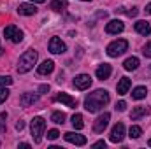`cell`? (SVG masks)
Returning a JSON list of instances; mask_svg holds the SVG:
<instances>
[{
    "label": "cell",
    "instance_id": "cell-23",
    "mask_svg": "<svg viewBox=\"0 0 151 149\" xmlns=\"http://www.w3.org/2000/svg\"><path fill=\"white\" fill-rule=\"evenodd\" d=\"M141 135H142V128L141 126H135V125L130 126V130H128V137L130 139H139Z\"/></svg>",
    "mask_w": 151,
    "mask_h": 149
},
{
    "label": "cell",
    "instance_id": "cell-37",
    "mask_svg": "<svg viewBox=\"0 0 151 149\" xmlns=\"http://www.w3.org/2000/svg\"><path fill=\"white\" fill-rule=\"evenodd\" d=\"M34 4H42V2H46V0H32Z\"/></svg>",
    "mask_w": 151,
    "mask_h": 149
},
{
    "label": "cell",
    "instance_id": "cell-28",
    "mask_svg": "<svg viewBox=\"0 0 151 149\" xmlns=\"http://www.w3.org/2000/svg\"><path fill=\"white\" fill-rule=\"evenodd\" d=\"M58 137H60V132H58V130H49V132H47V139H49V140H56Z\"/></svg>",
    "mask_w": 151,
    "mask_h": 149
},
{
    "label": "cell",
    "instance_id": "cell-15",
    "mask_svg": "<svg viewBox=\"0 0 151 149\" xmlns=\"http://www.w3.org/2000/svg\"><path fill=\"white\" fill-rule=\"evenodd\" d=\"M95 74H97L99 79H102V81H104V79H109V75L113 74V69H111V65H109V63H102V65L97 69V72H95Z\"/></svg>",
    "mask_w": 151,
    "mask_h": 149
},
{
    "label": "cell",
    "instance_id": "cell-11",
    "mask_svg": "<svg viewBox=\"0 0 151 149\" xmlns=\"http://www.w3.org/2000/svg\"><path fill=\"white\" fill-rule=\"evenodd\" d=\"M55 102H62V104H65V105L70 107V109H76V107H77V100L72 98L70 95H67V93H58V95L55 97Z\"/></svg>",
    "mask_w": 151,
    "mask_h": 149
},
{
    "label": "cell",
    "instance_id": "cell-33",
    "mask_svg": "<svg viewBox=\"0 0 151 149\" xmlns=\"http://www.w3.org/2000/svg\"><path fill=\"white\" fill-rule=\"evenodd\" d=\"M23 128H25V123H23V121H18V123H16V130H19V132H21Z\"/></svg>",
    "mask_w": 151,
    "mask_h": 149
},
{
    "label": "cell",
    "instance_id": "cell-18",
    "mask_svg": "<svg viewBox=\"0 0 151 149\" xmlns=\"http://www.w3.org/2000/svg\"><path fill=\"white\" fill-rule=\"evenodd\" d=\"M135 32L141 34V35H144V37H148L151 34L150 23H148V21H137V23H135Z\"/></svg>",
    "mask_w": 151,
    "mask_h": 149
},
{
    "label": "cell",
    "instance_id": "cell-7",
    "mask_svg": "<svg viewBox=\"0 0 151 149\" xmlns=\"http://www.w3.org/2000/svg\"><path fill=\"white\" fill-rule=\"evenodd\" d=\"M65 49H67V46H65V42L62 39L53 37L49 40V51L53 54H62V53H65Z\"/></svg>",
    "mask_w": 151,
    "mask_h": 149
},
{
    "label": "cell",
    "instance_id": "cell-8",
    "mask_svg": "<svg viewBox=\"0 0 151 149\" xmlns=\"http://www.w3.org/2000/svg\"><path fill=\"white\" fill-rule=\"evenodd\" d=\"M72 84H74V88H77V90H88L91 86V77L88 74H79V75H76Z\"/></svg>",
    "mask_w": 151,
    "mask_h": 149
},
{
    "label": "cell",
    "instance_id": "cell-21",
    "mask_svg": "<svg viewBox=\"0 0 151 149\" xmlns=\"http://www.w3.org/2000/svg\"><path fill=\"white\" fill-rule=\"evenodd\" d=\"M123 67H125V70H135V69L139 67V58H135V56L127 58V60L123 62Z\"/></svg>",
    "mask_w": 151,
    "mask_h": 149
},
{
    "label": "cell",
    "instance_id": "cell-36",
    "mask_svg": "<svg viewBox=\"0 0 151 149\" xmlns=\"http://www.w3.org/2000/svg\"><path fill=\"white\" fill-rule=\"evenodd\" d=\"M19 148H25V149H28V148H30V144H27V142H21V144H19Z\"/></svg>",
    "mask_w": 151,
    "mask_h": 149
},
{
    "label": "cell",
    "instance_id": "cell-25",
    "mask_svg": "<svg viewBox=\"0 0 151 149\" xmlns=\"http://www.w3.org/2000/svg\"><path fill=\"white\" fill-rule=\"evenodd\" d=\"M72 125H74L76 130H81V128L84 126V119H83L81 114H74V116H72Z\"/></svg>",
    "mask_w": 151,
    "mask_h": 149
},
{
    "label": "cell",
    "instance_id": "cell-13",
    "mask_svg": "<svg viewBox=\"0 0 151 149\" xmlns=\"http://www.w3.org/2000/svg\"><path fill=\"white\" fill-rule=\"evenodd\" d=\"M18 12L21 16H34L37 12V7H35V4H19Z\"/></svg>",
    "mask_w": 151,
    "mask_h": 149
},
{
    "label": "cell",
    "instance_id": "cell-22",
    "mask_svg": "<svg viewBox=\"0 0 151 149\" xmlns=\"http://www.w3.org/2000/svg\"><path fill=\"white\" fill-rule=\"evenodd\" d=\"M51 121L56 123V125H63V123H65V114L60 112V111H55L51 114Z\"/></svg>",
    "mask_w": 151,
    "mask_h": 149
},
{
    "label": "cell",
    "instance_id": "cell-29",
    "mask_svg": "<svg viewBox=\"0 0 151 149\" xmlns=\"http://www.w3.org/2000/svg\"><path fill=\"white\" fill-rule=\"evenodd\" d=\"M142 54L148 56V58H151V42H148V44L142 47Z\"/></svg>",
    "mask_w": 151,
    "mask_h": 149
},
{
    "label": "cell",
    "instance_id": "cell-31",
    "mask_svg": "<svg viewBox=\"0 0 151 149\" xmlns=\"http://www.w3.org/2000/svg\"><path fill=\"white\" fill-rule=\"evenodd\" d=\"M137 12H139V9H137V7H132L130 11H127V14H128L130 18H134V16H137Z\"/></svg>",
    "mask_w": 151,
    "mask_h": 149
},
{
    "label": "cell",
    "instance_id": "cell-26",
    "mask_svg": "<svg viewBox=\"0 0 151 149\" xmlns=\"http://www.w3.org/2000/svg\"><path fill=\"white\" fill-rule=\"evenodd\" d=\"M11 84H12L11 75H0V86H11Z\"/></svg>",
    "mask_w": 151,
    "mask_h": 149
},
{
    "label": "cell",
    "instance_id": "cell-5",
    "mask_svg": "<svg viewBox=\"0 0 151 149\" xmlns=\"http://www.w3.org/2000/svg\"><path fill=\"white\" fill-rule=\"evenodd\" d=\"M4 35H5V39H9V40L14 42V44H19V42L23 40V32H21L18 27H14V25L5 27V28H4Z\"/></svg>",
    "mask_w": 151,
    "mask_h": 149
},
{
    "label": "cell",
    "instance_id": "cell-27",
    "mask_svg": "<svg viewBox=\"0 0 151 149\" xmlns=\"http://www.w3.org/2000/svg\"><path fill=\"white\" fill-rule=\"evenodd\" d=\"M9 93H11V91H9V90H7L5 86H2V88H0V104L7 100V97H9Z\"/></svg>",
    "mask_w": 151,
    "mask_h": 149
},
{
    "label": "cell",
    "instance_id": "cell-32",
    "mask_svg": "<svg viewBox=\"0 0 151 149\" xmlns=\"http://www.w3.org/2000/svg\"><path fill=\"white\" fill-rule=\"evenodd\" d=\"M46 91H49V86H47V84L39 86V93H46Z\"/></svg>",
    "mask_w": 151,
    "mask_h": 149
},
{
    "label": "cell",
    "instance_id": "cell-12",
    "mask_svg": "<svg viewBox=\"0 0 151 149\" xmlns=\"http://www.w3.org/2000/svg\"><path fill=\"white\" fill-rule=\"evenodd\" d=\"M123 30H125V25L119 19H113V21H109L106 25V32L107 34H121Z\"/></svg>",
    "mask_w": 151,
    "mask_h": 149
},
{
    "label": "cell",
    "instance_id": "cell-4",
    "mask_svg": "<svg viewBox=\"0 0 151 149\" xmlns=\"http://www.w3.org/2000/svg\"><path fill=\"white\" fill-rule=\"evenodd\" d=\"M128 49V42L125 39H118V40H113L109 46H107V54L111 58H118L119 54H123L125 51Z\"/></svg>",
    "mask_w": 151,
    "mask_h": 149
},
{
    "label": "cell",
    "instance_id": "cell-17",
    "mask_svg": "<svg viewBox=\"0 0 151 149\" xmlns=\"http://www.w3.org/2000/svg\"><path fill=\"white\" fill-rule=\"evenodd\" d=\"M37 100H39V95H35V93H23L21 98H19V102H21L23 107H28V105L35 104Z\"/></svg>",
    "mask_w": 151,
    "mask_h": 149
},
{
    "label": "cell",
    "instance_id": "cell-19",
    "mask_svg": "<svg viewBox=\"0 0 151 149\" xmlns=\"http://www.w3.org/2000/svg\"><path fill=\"white\" fill-rule=\"evenodd\" d=\"M146 95H148V88L146 86H137L132 91V98H135V100H142V98H146Z\"/></svg>",
    "mask_w": 151,
    "mask_h": 149
},
{
    "label": "cell",
    "instance_id": "cell-39",
    "mask_svg": "<svg viewBox=\"0 0 151 149\" xmlns=\"http://www.w3.org/2000/svg\"><path fill=\"white\" fill-rule=\"evenodd\" d=\"M83 2H91V0H83Z\"/></svg>",
    "mask_w": 151,
    "mask_h": 149
},
{
    "label": "cell",
    "instance_id": "cell-9",
    "mask_svg": "<svg viewBox=\"0 0 151 149\" xmlns=\"http://www.w3.org/2000/svg\"><path fill=\"white\" fill-rule=\"evenodd\" d=\"M123 137H125V126H123V123H118V125H114L113 130H111V142L114 144H118V142H121L123 140Z\"/></svg>",
    "mask_w": 151,
    "mask_h": 149
},
{
    "label": "cell",
    "instance_id": "cell-16",
    "mask_svg": "<svg viewBox=\"0 0 151 149\" xmlns=\"http://www.w3.org/2000/svg\"><path fill=\"white\" fill-rule=\"evenodd\" d=\"M53 69H55V62H53V60H46V62H42V63L39 65L37 72L40 75H47V74L53 72Z\"/></svg>",
    "mask_w": 151,
    "mask_h": 149
},
{
    "label": "cell",
    "instance_id": "cell-30",
    "mask_svg": "<svg viewBox=\"0 0 151 149\" xmlns=\"http://www.w3.org/2000/svg\"><path fill=\"white\" fill-rule=\"evenodd\" d=\"M125 109H127V102H123V100H121V102H118V104H116V111L123 112Z\"/></svg>",
    "mask_w": 151,
    "mask_h": 149
},
{
    "label": "cell",
    "instance_id": "cell-20",
    "mask_svg": "<svg viewBox=\"0 0 151 149\" xmlns=\"http://www.w3.org/2000/svg\"><path fill=\"white\" fill-rule=\"evenodd\" d=\"M146 114H150V107H142V105H139V107H135L132 114H130V117L135 121V119H139V117H142V116H146Z\"/></svg>",
    "mask_w": 151,
    "mask_h": 149
},
{
    "label": "cell",
    "instance_id": "cell-3",
    "mask_svg": "<svg viewBox=\"0 0 151 149\" xmlns=\"http://www.w3.org/2000/svg\"><path fill=\"white\" fill-rule=\"evenodd\" d=\"M44 130H46V119L44 117H34L32 119V125H30V132H32V137H34V142L35 144H39L42 140Z\"/></svg>",
    "mask_w": 151,
    "mask_h": 149
},
{
    "label": "cell",
    "instance_id": "cell-2",
    "mask_svg": "<svg viewBox=\"0 0 151 149\" xmlns=\"http://www.w3.org/2000/svg\"><path fill=\"white\" fill-rule=\"evenodd\" d=\"M37 58H39V53L35 49H28L21 54L19 62H18V72L19 74H27L34 69V65L37 63Z\"/></svg>",
    "mask_w": 151,
    "mask_h": 149
},
{
    "label": "cell",
    "instance_id": "cell-10",
    "mask_svg": "<svg viewBox=\"0 0 151 149\" xmlns=\"http://www.w3.org/2000/svg\"><path fill=\"white\" fill-rule=\"evenodd\" d=\"M65 140L70 142V144H76V146H84L86 144V137L81 135V133H74V132H67L65 135Z\"/></svg>",
    "mask_w": 151,
    "mask_h": 149
},
{
    "label": "cell",
    "instance_id": "cell-38",
    "mask_svg": "<svg viewBox=\"0 0 151 149\" xmlns=\"http://www.w3.org/2000/svg\"><path fill=\"white\" fill-rule=\"evenodd\" d=\"M148 144H150V148H151V139H150V142H148Z\"/></svg>",
    "mask_w": 151,
    "mask_h": 149
},
{
    "label": "cell",
    "instance_id": "cell-6",
    "mask_svg": "<svg viewBox=\"0 0 151 149\" xmlns=\"http://www.w3.org/2000/svg\"><path fill=\"white\" fill-rule=\"evenodd\" d=\"M109 119H111V114H109V112H104V114H100V116L95 119V123H93V130H95V133H102V132L107 128V125H109Z\"/></svg>",
    "mask_w": 151,
    "mask_h": 149
},
{
    "label": "cell",
    "instance_id": "cell-14",
    "mask_svg": "<svg viewBox=\"0 0 151 149\" xmlns=\"http://www.w3.org/2000/svg\"><path fill=\"white\" fill-rule=\"evenodd\" d=\"M130 86H132V81H130L128 77H121V79H119V82H118V86H116L118 95H127V93H128V90H130Z\"/></svg>",
    "mask_w": 151,
    "mask_h": 149
},
{
    "label": "cell",
    "instance_id": "cell-1",
    "mask_svg": "<svg viewBox=\"0 0 151 149\" xmlns=\"http://www.w3.org/2000/svg\"><path fill=\"white\" fill-rule=\"evenodd\" d=\"M109 104V93L106 90H97L84 98V109L88 112H99Z\"/></svg>",
    "mask_w": 151,
    "mask_h": 149
},
{
    "label": "cell",
    "instance_id": "cell-35",
    "mask_svg": "<svg viewBox=\"0 0 151 149\" xmlns=\"http://www.w3.org/2000/svg\"><path fill=\"white\" fill-rule=\"evenodd\" d=\"M144 11H146V14H151V4L146 5V9H144Z\"/></svg>",
    "mask_w": 151,
    "mask_h": 149
},
{
    "label": "cell",
    "instance_id": "cell-24",
    "mask_svg": "<svg viewBox=\"0 0 151 149\" xmlns=\"http://www.w3.org/2000/svg\"><path fill=\"white\" fill-rule=\"evenodd\" d=\"M67 2H69V0H53L49 7H51L53 11H62V9L67 7Z\"/></svg>",
    "mask_w": 151,
    "mask_h": 149
},
{
    "label": "cell",
    "instance_id": "cell-34",
    "mask_svg": "<svg viewBox=\"0 0 151 149\" xmlns=\"http://www.w3.org/2000/svg\"><path fill=\"white\" fill-rule=\"evenodd\" d=\"M93 148H106V142H104V140H99V142L93 144Z\"/></svg>",
    "mask_w": 151,
    "mask_h": 149
}]
</instances>
